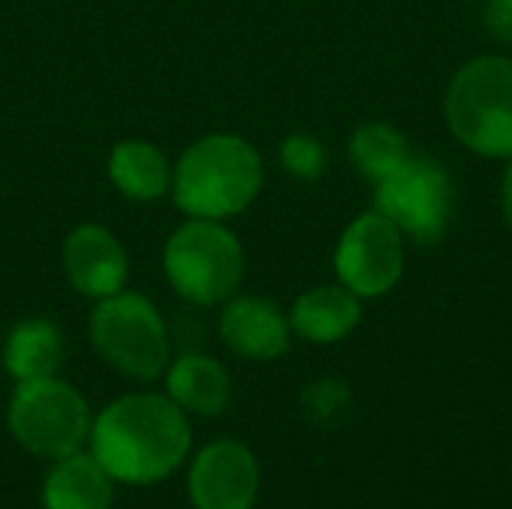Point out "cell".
Here are the masks:
<instances>
[{
    "mask_svg": "<svg viewBox=\"0 0 512 509\" xmlns=\"http://www.w3.org/2000/svg\"><path fill=\"white\" fill-rule=\"evenodd\" d=\"M45 509H108L111 507V474L96 456L72 453L57 462L45 480Z\"/></svg>",
    "mask_w": 512,
    "mask_h": 509,
    "instance_id": "cell-14",
    "label": "cell"
},
{
    "mask_svg": "<svg viewBox=\"0 0 512 509\" xmlns=\"http://www.w3.org/2000/svg\"><path fill=\"white\" fill-rule=\"evenodd\" d=\"M483 21L492 30V36L512 42V0H486Z\"/></svg>",
    "mask_w": 512,
    "mask_h": 509,
    "instance_id": "cell-20",
    "label": "cell"
},
{
    "mask_svg": "<svg viewBox=\"0 0 512 509\" xmlns=\"http://www.w3.org/2000/svg\"><path fill=\"white\" fill-rule=\"evenodd\" d=\"M219 333L225 345L246 360H276L291 345L285 312L264 297H237L225 306Z\"/></svg>",
    "mask_w": 512,
    "mask_h": 509,
    "instance_id": "cell-11",
    "label": "cell"
},
{
    "mask_svg": "<svg viewBox=\"0 0 512 509\" xmlns=\"http://www.w3.org/2000/svg\"><path fill=\"white\" fill-rule=\"evenodd\" d=\"M93 456L111 480L150 486L165 480L189 453L192 432L186 411L168 396L132 393L111 402L90 429Z\"/></svg>",
    "mask_w": 512,
    "mask_h": 509,
    "instance_id": "cell-1",
    "label": "cell"
},
{
    "mask_svg": "<svg viewBox=\"0 0 512 509\" xmlns=\"http://www.w3.org/2000/svg\"><path fill=\"white\" fill-rule=\"evenodd\" d=\"M333 264L339 285L360 300L384 297L402 279L405 237L381 210H366L342 231Z\"/></svg>",
    "mask_w": 512,
    "mask_h": 509,
    "instance_id": "cell-8",
    "label": "cell"
},
{
    "mask_svg": "<svg viewBox=\"0 0 512 509\" xmlns=\"http://www.w3.org/2000/svg\"><path fill=\"white\" fill-rule=\"evenodd\" d=\"M348 153H351L354 168L375 186L384 183L387 177H393L411 159L408 138L384 120L357 126V132L351 135Z\"/></svg>",
    "mask_w": 512,
    "mask_h": 509,
    "instance_id": "cell-17",
    "label": "cell"
},
{
    "mask_svg": "<svg viewBox=\"0 0 512 509\" xmlns=\"http://www.w3.org/2000/svg\"><path fill=\"white\" fill-rule=\"evenodd\" d=\"M258 486V462L240 441L207 444L189 471V495L195 509H252Z\"/></svg>",
    "mask_w": 512,
    "mask_h": 509,
    "instance_id": "cell-9",
    "label": "cell"
},
{
    "mask_svg": "<svg viewBox=\"0 0 512 509\" xmlns=\"http://www.w3.org/2000/svg\"><path fill=\"white\" fill-rule=\"evenodd\" d=\"M63 267L75 291L105 300L126 285V252L102 225H78L63 243Z\"/></svg>",
    "mask_w": 512,
    "mask_h": 509,
    "instance_id": "cell-10",
    "label": "cell"
},
{
    "mask_svg": "<svg viewBox=\"0 0 512 509\" xmlns=\"http://www.w3.org/2000/svg\"><path fill=\"white\" fill-rule=\"evenodd\" d=\"M60 363H63V336L51 321L42 318L21 321L3 345V366L18 384L54 378Z\"/></svg>",
    "mask_w": 512,
    "mask_h": 509,
    "instance_id": "cell-16",
    "label": "cell"
},
{
    "mask_svg": "<svg viewBox=\"0 0 512 509\" xmlns=\"http://www.w3.org/2000/svg\"><path fill=\"white\" fill-rule=\"evenodd\" d=\"M360 318L363 306L354 291H348L345 285H318L294 300L288 324L291 333L312 345H333L351 336Z\"/></svg>",
    "mask_w": 512,
    "mask_h": 509,
    "instance_id": "cell-12",
    "label": "cell"
},
{
    "mask_svg": "<svg viewBox=\"0 0 512 509\" xmlns=\"http://www.w3.org/2000/svg\"><path fill=\"white\" fill-rule=\"evenodd\" d=\"M168 399L189 414L216 417L228 408L231 399V378L213 357L204 354H183L168 369Z\"/></svg>",
    "mask_w": 512,
    "mask_h": 509,
    "instance_id": "cell-13",
    "label": "cell"
},
{
    "mask_svg": "<svg viewBox=\"0 0 512 509\" xmlns=\"http://www.w3.org/2000/svg\"><path fill=\"white\" fill-rule=\"evenodd\" d=\"M351 402V390L339 378H324L306 387L303 393V408L315 423H333L345 414Z\"/></svg>",
    "mask_w": 512,
    "mask_h": 509,
    "instance_id": "cell-19",
    "label": "cell"
},
{
    "mask_svg": "<svg viewBox=\"0 0 512 509\" xmlns=\"http://www.w3.org/2000/svg\"><path fill=\"white\" fill-rule=\"evenodd\" d=\"M165 276L183 300L216 306L243 279V246L219 219H189L165 243Z\"/></svg>",
    "mask_w": 512,
    "mask_h": 509,
    "instance_id": "cell-4",
    "label": "cell"
},
{
    "mask_svg": "<svg viewBox=\"0 0 512 509\" xmlns=\"http://www.w3.org/2000/svg\"><path fill=\"white\" fill-rule=\"evenodd\" d=\"M375 189V210H381L402 237L417 246H435L444 240L453 216V180L441 162L411 156Z\"/></svg>",
    "mask_w": 512,
    "mask_h": 509,
    "instance_id": "cell-7",
    "label": "cell"
},
{
    "mask_svg": "<svg viewBox=\"0 0 512 509\" xmlns=\"http://www.w3.org/2000/svg\"><path fill=\"white\" fill-rule=\"evenodd\" d=\"M450 132L486 159H512V57L465 63L444 96Z\"/></svg>",
    "mask_w": 512,
    "mask_h": 509,
    "instance_id": "cell-3",
    "label": "cell"
},
{
    "mask_svg": "<svg viewBox=\"0 0 512 509\" xmlns=\"http://www.w3.org/2000/svg\"><path fill=\"white\" fill-rule=\"evenodd\" d=\"M111 183L132 201H156L168 192L174 171L150 141H120L108 159Z\"/></svg>",
    "mask_w": 512,
    "mask_h": 509,
    "instance_id": "cell-15",
    "label": "cell"
},
{
    "mask_svg": "<svg viewBox=\"0 0 512 509\" xmlns=\"http://www.w3.org/2000/svg\"><path fill=\"white\" fill-rule=\"evenodd\" d=\"M93 348L123 375L153 381L168 366V330L156 306L129 291H117L90 315Z\"/></svg>",
    "mask_w": 512,
    "mask_h": 509,
    "instance_id": "cell-5",
    "label": "cell"
},
{
    "mask_svg": "<svg viewBox=\"0 0 512 509\" xmlns=\"http://www.w3.org/2000/svg\"><path fill=\"white\" fill-rule=\"evenodd\" d=\"M279 159L291 177L306 180V183L318 180L327 168V150L312 135H288L279 147Z\"/></svg>",
    "mask_w": 512,
    "mask_h": 509,
    "instance_id": "cell-18",
    "label": "cell"
},
{
    "mask_svg": "<svg viewBox=\"0 0 512 509\" xmlns=\"http://www.w3.org/2000/svg\"><path fill=\"white\" fill-rule=\"evenodd\" d=\"M9 429L24 450L60 462L87 441L90 411L81 393L57 378L24 381L9 402Z\"/></svg>",
    "mask_w": 512,
    "mask_h": 509,
    "instance_id": "cell-6",
    "label": "cell"
},
{
    "mask_svg": "<svg viewBox=\"0 0 512 509\" xmlns=\"http://www.w3.org/2000/svg\"><path fill=\"white\" fill-rule=\"evenodd\" d=\"M501 207H504V219L512 228V159L504 171V183H501Z\"/></svg>",
    "mask_w": 512,
    "mask_h": 509,
    "instance_id": "cell-21",
    "label": "cell"
},
{
    "mask_svg": "<svg viewBox=\"0 0 512 509\" xmlns=\"http://www.w3.org/2000/svg\"><path fill=\"white\" fill-rule=\"evenodd\" d=\"M264 183L258 150L240 135L195 141L174 168V201L192 219H225L246 210Z\"/></svg>",
    "mask_w": 512,
    "mask_h": 509,
    "instance_id": "cell-2",
    "label": "cell"
}]
</instances>
